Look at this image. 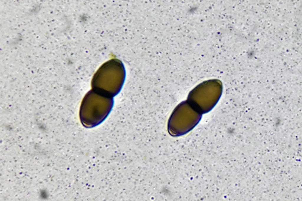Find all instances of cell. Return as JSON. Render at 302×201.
I'll return each mask as SVG.
<instances>
[{
    "label": "cell",
    "instance_id": "obj_1",
    "mask_svg": "<svg viewBox=\"0 0 302 201\" xmlns=\"http://www.w3.org/2000/svg\"><path fill=\"white\" fill-rule=\"evenodd\" d=\"M125 77L122 63L117 59L111 60L102 65L94 75L91 82L93 90L112 97L120 91Z\"/></svg>",
    "mask_w": 302,
    "mask_h": 201
},
{
    "label": "cell",
    "instance_id": "obj_2",
    "mask_svg": "<svg viewBox=\"0 0 302 201\" xmlns=\"http://www.w3.org/2000/svg\"><path fill=\"white\" fill-rule=\"evenodd\" d=\"M113 103L112 97L93 90L89 91L83 98L81 106V122L88 127L98 125L109 114Z\"/></svg>",
    "mask_w": 302,
    "mask_h": 201
}]
</instances>
